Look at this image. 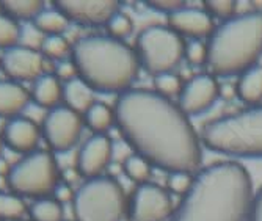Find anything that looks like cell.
Returning <instances> with one entry per match:
<instances>
[{
  "label": "cell",
  "mask_w": 262,
  "mask_h": 221,
  "mask_svg": "<svg viewBox=\"0 0 262 221\" xmlns=\"http://www.w3.org/2000/svg\"><path fill=\"white\" fill-rule=\"evenodd\" d=\"M115 124L134 152L166 173H198L201 138L188 116L154 90L130 88L118 96Z\"/></svg>",
  "instance_id": "obj_1"
},
{
  "label": "cell",
  "mask_w": 262,
  "mask_h": 221,
  "mask_svg": "<svg viewBox=\"0 0 262 221\" xmlns=\"http://www.w3.org/2000/svg\"><path fill=\"white\" fill-rule=\"evenodd\" d=\"M253 196L251 176L244 165L212 163L193 176L170 221H247Z\"/></svg>",
  "instance_id": "obj_2"
},
{
  "label": "cell",
  "mask_w": 262,
  "mask_h": 221,
  "mask_svg": "<svg viewBox=\"0 0 262 221\" xmlns=\"http://www.w3.org/2000/svg\"><path fill=\"white\" fill-rule=\"evenodd\" d=\"M73 63L93 91L124 93L140 72L135 49L110 36H86L73 49Z\"/></svg>",
  "instance_id": "obj_3"
},
{
  "label": "cell",
  "mask_w": 262,
  "mask_h": 221,
  "mask_svg": "<svg viewBox=\"0 0 262 221\" xmlns=\"http://www.w3.org/2000/svg\"><path fill=\"white\" fill-rule=\"evenodd\" d=\"M206 44L212 76H241L262 57V11L251 10L223 20Z\"/></svg>",
  "instance_id": "obj_4"
},
{
  "label": "cell",
  "mask_w": 262,
  "mask_h": 221,
  "mask_svg": "<svg viewBox=\"0 0 262 221\" xmlns=\"http://www.w3.org/2000/svg\"><path fill=\"white\" fill-rule=\"evenodd\" d=\"M201 143L229 157L262 159V105L209 121L203 127Z\"/></svg>",
  "instance_id": "obj_5"
},
{
  "label": "cell",
  "mask_w": 262,
  "mask_h": 221,
  "mask_svg": "<svg viewBox=\"0 0 262 221\" xmlns=\"http://www.w3.org/2000/svg\"><path fill=\"white\" fill-rule=\"evenodd\" d=\"M77 221H123L127 215V200L121 184L113 178L88 179L74 194Z\"/></svg>",
  "instance_id": "obj_6"
},
{
  "label": "cell",
  "mask_w": 262,
  "mask_h": 221,
  "mask_svg": "<svg viewBox=\"0 0 262 221\" xmlns=\"http://www.w3.org/2000/svg\"><path fill=\"white\" fill-rule=\"evenodd\" d=\"M182 36L165 26H151L138 33L135 52L140 66L152 76L171 72L184 58Z\"/></svg>",
  "instance_id": "obj_7"
},
{
  "label": "cell",
  "mask_w": 262,
  "mask_h": 221,
  "mask_svg": "<svg viewBox=\"0 0 262 221\" xmlns=\"http://www.w3.org/2000/svg\"><path fill=\"white\" fill-rule=\"evenodd\" d=\"M8 184L17 194L44 198L57 187L55 159L46 151L30 152L10 169Z\"/></svg>",
  "instance_id": "obj_8"
},
{
  "label": "cell",
  "mask_w": 262,
  "mask_h": 221,
  "mask_svg": "<svg viewBox=\"0 0 262 221\" xmlns=\"http://www.w3.org/2000/svg\"><path fill=\"white\" fill-rule=\"evenodd\" d=\"M174 213L171 193L152 182L137 185L127 201L129 221H166Z\"/></svg>",
  "instance_id": "obj_9"
},
{
  "label": "cell",
  "mask_w": 262,
  "mask_h": 221,
  "mask_svg": "<svg viewBox=\"0 0 262 221\" xmlns=\"http://www.w3.org/2000/svg\"><path fill=\"white\" fill-rule=\"evenodd\" d=\"M83 121L79 113L68 107H57L46 115L42 121V132L52 149L64 152L79 141Z\"/></svg>",
  "instance_id": "obj_10"
},
{
  "label": "cell",
  "mask_w": 262,
  "mask_h": 221,
  "mask_svg": "<svg viewBox=\"0 0 262 221\" xmlns=\"http://www.w3.org/2000/svg\"><path fill=\"white\" fill-rule=\"evenodd\" d=\"M220 97V85L212 74H198L182 85L178 105L187 116L207 112Z\"/></svg>",
  "instance_id": "obj_11"
},
{
  "label": "cell",
  "mask_w": 262,
  "mask_h": 221,
  "mask_svg": "<svg viewBox=\"0 0 262 221\" xmlns=\"http://www.w3.org/2000/svg\"><path fill=\"white\" fill-rule=\"evenodd\" d=\"M68 20H73L82 26H105L118 11L120 2L116 0H101V2H79V0H61L57 2Z\"/></svg>",
  "instance_id": "obj_12"
},
{
  "label": "cell",
  "mask_w": 262,
  "mask_h": 221,
  "mask_svg": "<svg viewBox=\"0 0 262 221\" xmlns=\"http://www.w3.org/2000/svg\"><path fill=\"white\" fill-rule=\"evenodd\" d=\"M113 157V143L104 134L88 138L77 156V169L83 178H99Z\"/></svg>",
  "instance_id": "obj_13"
},
{
  "label": "cell",
  "mask_w": 262,
  "mask_h": 221,
  "mask_svg": "<svg viewBox=\"0 0 262 221\" xmlns=\"http://www.w3.org/2000/svg\"><path fill=\"white\" fill-rule=\"evenodd\" d=\"M166 19H168V27L173 32L190 39L201 41L203 38H209L215 30L213 17L206 10L195 7H182L166 16Z\"/></svg>",
  "instance_id": "obj_14"
},
{
  "label": "cell",
  "mask_w": 262,
  "mask_h": 221,
  "mask_svg": "<svg viewBox=\"0 0 262 221\" xmlns=\"http://www.w3.org/2000/svg\"><path fill=\"white\" fill-rule=\"evenodd\" d=\"M2 66L11 79L19 82H32L42 76L44 58L38 51L16 46L5 51Z\"/></svg>",
  "instance_id": "obj_15"
},
{
  "label": "cell",
  "mask_w": 262,
  "mask_h": 221,
  "mask_svg": "<svg viewBox=\"0 0 262 221\" xmlns=\"http://www.w3.org/2000/svg\"><path fill=\"white\" fill-rule=\"evenodd\" d=\"M4 140L16 152H35L39 141V127L30 118H13L5 127Z\"/></svg>",
  "instance_id": "obj_16"
},
{
  "label": "cell",
  "mask_w": 262,
  "mask_h": 221,
  "mask_svg": "<svg viewBox=\"0 0 262 221\" xmlns=\"http://www.w3.org/2000/svg\"><path fill=\"white\" fill-rule=\"evenodd\" d=\"M63 99L66 107L79 115H85L88 108L96 102L94 101V91L80 79L74 77L63 85Z\"/></svg>",
  "instance_id": "obj_17"
},
{
  "label": "cell",
  "mask_w": 262,
  "mask_h": 221,
  "mask_svg": "<svg viewBox=\"0 0 262 221\" xmlns=\"http://www.w3.org/2000/svg\"><path fill=\"white\" fill-rule=\"evenodd\" d=\"M235 96L248 105L262 102V64H256L241 74L235 85Z\"/></svg>",
  "instance_id": "obj_18"
},
{
  "label": "cell",
  "mask_w": 262,
  "mask_h": 221,
  "mask_svg": "<svg viewBox=\"0 0 262 221\" xmlns=\"http://www.w3.org/2000/svg\"><path fill=\"white\" fill-rule=\"evenodd\" d=\"M32 96L38 107L57 108L60 99L63 97V86L55 76L46 74V76H41L38 80H35Z\"/></svg>",
  "instance_id": "obj_19"
},
{
  "label": "cell",
  "mask_w": 262,
  "mask_h": 221,
  "mask_svg": "<svg viewBox=\"0 0 262 221\" xmlns=\"http://www.w3.org/2000/svg\"><path fill=\"white\" fill-rule=\"evenodd\" d=\"M29 104V93L19 83L0 82V116H16Z\"/></svg>",
  "instance_id": "obj_20"
},
{
  "label": "cell",
  "mask_w": 262,
  "mask_h": 221,
  "mask_svg": "<svg viewBox=\"0 0 262 221\" xmlns=\"http://www.w3.org/2000/svg\"><path fill=\"white\" fill-rule=\"evenodd\" d=\"M0 8L13 20H33L44 10V4L39 0H4Z\"/></svg>",
  "instance_id": "obj_21"
},
{
  "label": "cell",
  "mask_w": 262,
  "mask_h": 221,
  "mask_svg": "<svg viewBox=\"0 0 262 221\" xmlns=\"http://www.w3.org/2000/svg\"><path fill=\"white\" fill-rule=\"evenodd\" d=\"M69 20L66 16L54 8V10H42L35 19H33V26L46 36H58L61 35L66 27H68Z\"/></svg>",
  "instance_id": "obj_22"
},
{
  "label": "cell",
  "mask_w": 262,
  "mask_h": 221,
  "mask_svg": "<svg viewBox=\"0 0 262 221\" xmlns=\"http://www.w3.org/2000/svg\"><path fill=\"white\" fill-rule=\"evenodd\" d=\"M85 122L96 134H104L115 122V110L104 102H94L85 113Z\"/></svg>",
  "instance_id": "obj_23"
},
{
  "label": "cell",
  "mask_w": 262,
  "mask_h": 221,
  "mask_svg": "<svg viewBox=\"0 0 262 221\" xmlns=\"http://www.w3.org/2000/svg\"><path fill=\"white\" fill-rule=\"evenodd\" d=\"M123 171L130 181H134V182H137L140 185V184L149 182V178H151V173H152V166L146 159H143L141 156L134 152V154H129L124 159Z\"/></svg>",
  "instance_id": "obj_24"
},
{
  "label": "cell",
  "mask_w": 262,
  "mask_h": 221,
  "mask_svg": "<svg viewBox=\"0 0 262 221\" xmlns=\"http://www.w3.org/2000/svg\"><path fill=\"white\" fill-rule=\"evenodd\" d=\"M30 215L35 221H61L63 207L55 200L41 198L32 206Z\"/></svg>",
  "instance_id": "obj_25"
},
{
  "label": "cell",
  "mask_w": 262,
  "mask_h": 221,
  "mask_svg": "<svg viewBox=\"0 0 262 221\" xmlns=\"http://www.w3.org/2000/svg\"><path fill=\"white\" fill-rule=\"evenodd\" d=\"M105 29H107V33L110 38L123 41L124 38H127L134 32V22L129 17V14H126L123 11H118L105 24Z\"/></svg>",
  "instance_id": "obj_26"
},
{
  "label": "cell",
  "mask_w": 262,
  "mask_h": 221,
  "mask_svg": "<svg viewBox=\"0 0 262 221\" xmlns=\"http://www.w3.org/2000/svg\"><path fill=\"white\" fill-rule=\"evenodd\" d=\"M26 213V204L16 194L0 193V221L19 219Z\"/></svg>",
  "instance_id": "obj_27"
},
{
  "label": "cell",
  "mask_w": 262,
  "mask_h": 221,
  "mask_svg": "<svg viewBox=\"0 0 262 221\" xmlns=\"http://www.w3.org/2000/svg\"><path fill=\"white\" fill-rule=\"evenodd\" d=\"M182 85L184 83L181 82V77L176 76L174 72H163L154 76V91L163 97H168V99L174 94L179 96Z\"/></svg>",
  "instance_id": "obj_28"
},
{
  "label": "cell",
  "mask_w": 262,
  "mask_h": 221,
  "mask_svg": "<svg viewBox=\"0 0 262 221\" xmlns=\"http://www.w3.org/2000/svg\"><path fill=\"white\" fill-rule=\"evenodd\" d=\"M20 29L11 17L0 13V49H11L19 42Z\"/></svg>",
  "instance_id": "obj_29"
},
{
  "label": "cell",
  "mask_w": 262,
  "mask_h": 221,
  "mask_svg": "<svg viewBox=\"0 0 262 221\" xmlns=\"http://www.w3.org/2000/svg\"><path fill=\"white\" fill-rule=\"evenodd\" d=\"M41 51L47 58L63 61V60H66L71 47H69V42L61 35H58V36H46Z\"/></svg>",
  "instance_id": "obj_30"
},
{
  "label": "cell",
  "mask_w": 262,
  "mask_h": 221,
  "mask_svg": "<svg viewBox=\"0 0 262 221\" xmlns=\"http://www.w3.org/2000/svg\"><path fill=\"white\" fill-rule=\"evenodd\" d=\"M184 58L192 66H201L207 63V44L200 39H190L185 42Z\"/></svg>",
  "instance_id": "obj_31"
},
{
  "label": "cell",
  "mask_w": 262,
  "mask_h": 221,
  "mask_svg": "<svg viewBox=\"0 0 262 221\" xmlns=\"http://www.w3.org/2000/svg\"><path fill=\"white\" fill-rule=\"evenodd\" d=\"M204 10L212 17H219V19L226 20V19L235 16L237 2H234V0H206Z\"/></svg>",
  "instance_id": "obj_32"
},
{
  "label": "cell",
  "mask_w": 262,
  "mask_h": 221,
  "mask_svg": "<svg viewBox=\"0 0 262 221\" xmlns=\"http://www.w3.org/2000/svg\"><path fill=\"white\" fill-rule=\"evenodd\" d=\"M193 184V174L182 173V171H176V173H170L166 178V190L174 194L184 196L190 187Z\"/></svg>",
  "instance_id": "obj_33"
},
{
  "label": "cell",
  "mask_w": 262,
  "mask_h": 221,
  "mask_svg": "<svg viewBox=\"0 0 262 221\" xmlns=\"http://www.w3.org/2000/svg\"><path fill=\"white\" fill-rule=\"evenodd\" d=\"M44 39H46V35H42V33L33 26V22L29 24V26H26V27H22V29H20L19 41L22 42V47L32 49V51H38V49L42 47Z\"/></svg>",
  "instance_id": "obj_34"
},
{
  "label": "cell",
  "mask_w": 262,
  "mask_h": 221,
  "mask_svg": "<svg viewBox=\"0 0 262 221\" xmlns=\"http://www.w3.org/2000/svg\"><path fill=\"white\" fill-rule=\"evenodd\" d=\"M146 7L154 10V11L165 13L166 16H168V14L178 11L179 8L185 7V2H182V0H148Z\"/></svg>",
  "instance_id": "obj_35"
},
{
  "label": "cell",
  "mask_w": 262,
  "mask_h": 221,
  "mask_svg": "<svg viewBox=\"0 0 262 221\" xmlns=\"http://www.w3.org/2000/svg\"><path fill=\"white\" fill-rule=\"evenodd\" d=\"M55 77H57L58 80L63 79L64 82H68V80H71V79L77 77V69H76V66H74V63H73V61H69V60L60 61L58 66H57V69H55Z\"/></svg>",
  "instance_id": "obj_36"
},
{
  "label": "cell",
  "mask_w": 262,
  "mask_h": 221,
  "mask_svg": "<svg viewBox=\"0 0 262 221\" xmlns=\"http://www.w3.org/2000/svg\"><path fill=\"white\" fill-rule=\"evenodd\" d=\"M248 221H262V187L253 196V203H251Z\"/></svg>",
  "instance_id": "obj_37"
},
{
  "label": "cell",
  "mask_w": 262,
  "mask_h": 221,
  "mask_svg": "<svg viewBox=\"0 0 262 221\" xmlns=\"http://www.w3.org/2000/svg\"><path fill=\"white\" fill-rule=\"evenodd\" d=\"M54 191H55V201L60 204H64V203H69L71 200H74L73 188L66 184H57Z\"/></svg>",
  "instance_id": "obj_38"
},
{
  "label": "cell",
  "mask_w": 262,
  "mask_h": 221,
  "mask_svg": "<svg viewBox=\"0 0 262 221\" xmlns=\"http://www.w3.org/2000/svg\"><path fill=\"white\" fill-rule=\"evenodd\" d=\"M0 152H2V138H0Z\"/></svg>",
  "instance_id": "obj_39"
}]
</instances>
